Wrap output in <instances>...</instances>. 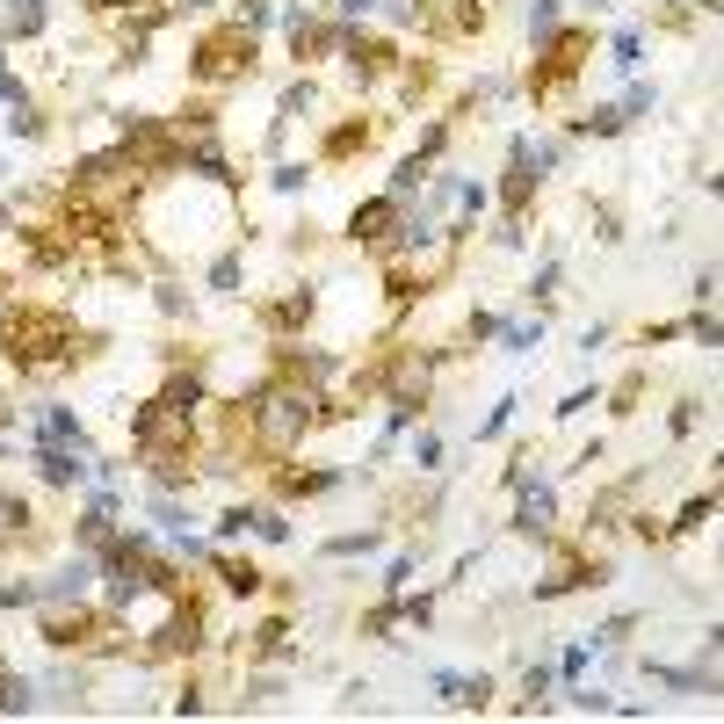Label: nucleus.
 <instances>
[{
	"label": "nucleus",
	"mask_w": 724,
	"mask_h": 724,
	"mask_svg": "<svg viewBox=\"0 0 724 724\" xmlns=\"http://www.w3.org/2000/svg\"><path fill=\"white\" fill-rule=\"evenodd\" d=\"M341 58H348V73H355L362 87H377L384 73H399V44H391V37H377V29H348Z\"/></svg>",
	"instance_id": "6"
},
{
	"label": "nucleus",
	"mask_w": 724,
	"mask_h": 724,
	"mask_svg": "<svg viewBox=\"0 0 724 724\" xmlns=\"http://www.w3.org/2000/svg\"><path fill=\"white\" fill-rule=\"evenodd\" d=\"M399 196H370V203H355V218H348V239L355 247H391L399 239Z\"/></svg>",
	"instance_id": "7"
},
{
	"label": "nucleus",
	"mask_w": 724,
	"mask_h": 724,
	"mask_svg": "<svg viewBox=\"0 0 724 724\" xmlns=\"http://www.w3.org/2000/svg\"><path fill=\"white\" fill-rule=\"evenodd\" d=\"M326 8H334V22H348V29H355L362 15H370V8H377V0H326Z\"/></svg>",
	"instance_id": "31"
},
{
	"label": "nucleus",
	"mask_w": 724,
	"mask_h": 724,
	"mask_svg": "<svg viewBox=\"0 0 724 724\" xmlns=\"http://www.w3.org/2000/svg\"><path fill=\"white\" fill-rule=\"evenodd\" d=\"M341 486V471H326V464H283L276 471V493L283 500H319V493H334Z\"/></svg>",
	"instance_id": "8"
},
{
	"label": "nucleus",
	"mask_w": 724,
	"mask_h": 724,
	"mask_svg": "<svg viewBox=\"0 0 724 724\" xmlns=\"http://www.w3.org/2000/svg\"><path fill=\"white\" fill-rule=\"evenodd\" d=\"M435 696H442L449 710H486V703H493V681H486V674H435Z\"/></svg>",
	"instance_id": "9"
},
{
	"label": "nucleus",
	"mask_w": 724,
	"mask_h": 724,
	"mask_svg": "<svg viewBox=\"0 0 724 724\" xmlns=\"http://www.w3.org/2000/svg\"><path fill=\"white\" fill-rule=\"evenodd\" d=\"M406 580H413V551H399V558H391V572H384V587H391V594H399Z\"/></svg>",
	"instance_id": "36"
},
{
	"label": "nucleus",
	"mask_w": 724,
	"mask_h": 724,
	"mask_svg": "<svg viewBox=\"0 0 724 724\" xmlns=\"http://www.w3.org/2000/svg\"><path fill=\"white\" fill-rule=\"evenodd\" d=\"M587 51H594V29H558L551 44H536V66H529V102H558L572 80H580L587 66Z\"/></svg>",
	"instance_id": "3"
},
{
	"label": "nucleus",
	"mask_w": 724,
	"mask_h": 724,
	"mask_svg": "<svg viewBox=\"0 0 724 724\" xmlns=\"http://www.w3.org/2000/svg\"><path fill=\"white\" fill-rule=\"evenodd\" d=\"M638 58H645V37H638V29H616V66L630 73V66H638Z\"/></svg>",
	"instance_id": "26"
},
{
	"label": "nucleus",
	"mask_w": 724,
	"mask_h": 724,
	"mask_svg": "<svg viewBox=\"0 0 724 724\" xmlns=\"http://www.w3.org/2000/svg\"><path fill=\"white\" fill-rule=\"evenodd\" d=\"M312 305H319L312 290H290V297H276V305L261 312V326H268V334H297V326L312 319Z\"/></svg>",
	"instance_id": "12"
},
{
	"label": "nucleus",
	"mask_w": 724,
	"mask_h": 724,
	"mask_svg": "<svg viewBox=\"0 0 724 724\" xmlns=\"http://www.w3.org/2000/svg\"><path fill=\"white\" fill-rule=\"evenodd\" d=\"M391 623H399V609H370V616H362V630H370V638H384Z\"/></svg>",
	"instance_id": "39"
},
{
	"label": "nucleus",
	"mask_w": 724,
	"mask_h": 724,
	"mask_svg": "<svg viewBox=\"0 0 724 724\" xmlns=\"http://www.w3.org/2000/svg\"><path fill=\"white\" fill-rule=\"evenodd\" d=\"M558 29H565V22H558V0H529V37H536V44H551Z\"/></svg>",
	"instance_id": "19"
},
{
	"label": "nucleus",
	"mask_w": 724,
	"mask_h": 724,
	"mask_svg": "<svg viewBox=\"0 0 724 724\" xmlns=\"http://www.w3.org/2000/svg\"><path fill=\"white\" fill-rule=\"evenodd\" d=\"M95 15H124V8H138V0H87Z\"/></svg>",
	"instance_id": "40"
},
{
	"label": "nucleus",
	"mask_w": 724,
	"mask_h": 724,
	"mask_svg": "<svg viewBox=\"0 0 724 724\" xmlns=\"http://www.w3.org/2000/svg\"><path fill=\"white\" fill-rule=\"evenodd\" d=\"M0 420H8V406H0Z\"/></svg>",
	"instance_id": "42"
},
{
	"label": "nucleus",
	"mask_w": 724,
	"mask_h": 724,
	"mask_svg": "<svg viewBox=\"0 0 724 724\" xmlns=\"http://www.w3.org/2000/svg\"><path fill=\"white\" fill-rule=\"evenodd\" d=\"M109 529H116V500H109V493H95V500L80 507V522H73V543H80V551H102Z\"/></svg>",
	"instance_id": "10"
},
{
	"label": "nucleus",
	"mask_w": 724,
	"mask_h": 724,
	"mask_svg": "<svg viewBox=\"0 0 724 724\" xmlns=\"http://www.w3.org/2000/svg\"><path fill=\"white\" fill-rule=\"evenodd\" d=\"M210 290H239V254H218V261H210Z\"/></svg>",
	"instance_id": "28"
},
{
	"label": "nucleus",
	"mask_w": 724,
	"mask_h": 724,
	"mask_svg": "<svg viewBox=\"0 0 724 724\" xmlns=\"http://www.w3.org/2000/svg\"><path fill=\"white\" fill-rule=\"evenodd\" d=\"M8 131H15V138H44L51 124H44V109H37V102H15V109H8Z\"/></svg>",
	"instance_id": "20"
},
{
	"label": "nucleus",
	"mask_w": 724,
	"mask_h": 724,
	"mask_svg": "<svg viewBox=\"0 0 724 724\" xmlns=\"http://www.w3.org/2000/svg\"><path fill=\"white\" fill-rule=\"evenodd\" d=\"M500 341H507V348H515V355H529V348H543V319H536V326H522V319H515V326H500Z\"/></svg>",
	"instance_id": "23"
},
{
	"label": "nucleus",
	"mask_w": 724,
	"mask_h": 724,
	"mask_svg": "<svg viewBox=\"0 0 724 724\" xmlns=\"http://www.w3.org/2000/svg\"><path fill=\"white\" fill-rule=\"evenodd\" d=\"M254 58H261V44H254V29L247 22H218V29H203V37L189 44V73L203 80V87H218V80H247L254 73Z\"/></svg>",
	"instance_id": "2"
},
{
	"label": "nucleus",
	"mask_w": 724,
	"mask_h": 724,
	"mask_svg": "<svg viewBox=\"0 0 724 724\" xmlns=\"http://www.w3.org/2000/svg\"><path fill=\"white\" fill-rule=\"evenodd\" d=\"M44 645L51 652H95V645H116V623H109V609H87V601H58V609L44 616Z\"/></svg>",
	"instance_id": "4"
},
{
	"label": "nucleus",
	"mask_w": 724,
	"mask_h": 724,
	"mask_svg": "<svg viewBox=\"0 0 724 724\" xmlns=\"http://www.w3.org/2000/svg\"><path fill=\"white\" fill-rule=\"evenodd\" d=\"M413 464H420V471H435V464H442V435H435V428H420V435H413Z\"/></svg>",
	"instance_id": "25"
},
{
	"label": "nucleus",
	"mask_w": 724,
	"mask_h": 724,
	"mask_svg": "<svg viewBox=\"0 0 724 724\" xmlns=\"http://www.w3.org/2000/svg\"><path fill=\"white\" fill-rule=\"evenodd\" d=\"M44 0H15V8H8V37H37V29H44Z\"/></svg>",
	"instance_id": "18"
},
{
	"label": "nucleus",
	"mask_w": 724,
	"mask_h": 724,
	"mask_svg": "<svg viewBox=\"0 0 724 724\" xmlns=\"http://www.w3.org/2000/svg\"><path fill=\"white\" fill-rule=\"evenodd\" d=\"M630 124V116L616 109V102H601V109H587V116H572V138H616Z\"/></svg>",
	"instance_id": "14"
},
{
	"label": "nucleus",
	"mask_w": 724,
	"mask_h": 724,
	"mask_svg": "<svg viewBox=\"0 0 724 724\" xmlns=\"http://www.w3.org/2000/svg\"><path fill=\"white\" fill-rule=\"evenodd\" d=\"M652 102H659V95H652V87H630V95H623V102H616V109H623V116H645V109H652Z\"/></svg>",
	"instance_id": "38"
},
{
	"label": "nucleus",
	"mask_w": 724,
	"mask_h": 724,
	"mask_svg": "<svg viewBox=\"0 0 724 724\" xmlns=\"http://www.w3.org/2000/svg\"><path fill=\"white\" fill-rule=\"evenodd\" d=\"M73 319L58 312V305H15V312H0V355L15 362V377H51V370H66L73 362Z\"/></svg>",
	"instance_id": "1"
},
{
	"label": "nucleus",
	"mask_w": 724,
	"mask_h": 724,
	"mask_svg": "<svg viewBox=\"0 0 724 724\" xmlns=\"http://www.w3.org/2000/svg\"><path fill=\"white\" fill-rule=\"evenodd\" d=\"M218 580H225V594H239V601H247V594H261V580H268V572H261V565H247V558H218Z\"/></svg>",
	"instance_id": "15"
},
{
	"label": "nucleus",
	"mask_w": 724,
	"mask_h": 724,
	"mask_svg": "<svg viewBox=\"0 0 724 724\" xmlns=\"http://www.w3.org/2000/svg\"><path fill=\"white\" fill-rule=\"evenodd\" d=\"M630 623H638V616H609V623L594 630V645H623V638H630Z\"/></svg>",
	"instance_id": "32"
},
{
	"label": "nucleus",
	"mask_w": 724,
	"mask_h": 724,
	"mask_svg": "<svg viewBox=\"0 0 724 724\" xmlns=\"http://www.w3.org/2000/svg\"><path fill=\"white\" fill-rule=\"evenodd\" d=\"M399 616H406V623H428V616H435V601H428V594H406V601H399Z\"/></svg>",
	"instance_id": "37"
},
{
	"label": "nucleus",
	"mask_w": 724,
	"mask_h": 724,
	"mask_svg": "<svg viewBox=\"0 0 724 724\" xmlns=\"http://www.w3.org/2000/svg\"><path fill=\"white\" fill-rule=\"evenodd\" d=\"M551 515H558V493H551V486H522L515 529H522V536H543V529H551Z\"/></svg>",
	"instance_id": "13"
},
{
	"label": "nucleus",
	"mask_w": 724,
	"mask_h": 724,
	"mask_svg": "<svg viewBox=\"0 0 724 724\" xmlns=\"http://www.w3.org/2000/svg\"><path fill=\"white\" fill-rule=\"evenodd\" d=\"M290 652V623H261L254 630V659H283Z\"/></svg>",
	"instance_id": "22"
},
{
	"label": "nucleus",
	"mask_w": 724,
	"mask_h": 724,
	"mask_svg": "<svg viewBox=\"0 0 724 724\" xmlns=\"http://www.w3.org/2000/svg\"><path fill=\"white\" fill-rule=\"evenodd\" d=\"M399 80H406V95H435V58H399Z\"/></svg>",
	"instance_id": "17"
},
{
	"label": "nucleus",
	"mask_w": 724,
	"mask_h": 724,
	"mask_svg": "<svg viewBox=\"0 0 724 724\" xmlns=\"http://www.w3.org/2000/svg\"><path fill=\"white\" fill-rule=\"evenodd\" d=\"M0 232H8V203H0Z\"/></svg>",
	"instance_id": "41"
},
{
	"label": "nucleus",
	"mask_w": 724,
	"mask_h": 724,
	"mask_svg": "<svg viewBox=\"0 0 724 724\" xmlns=\"http://www.w3.org/2000/svg\"><path fill=\"white\" fill-rule=\"evenodd\" d=\"M551 681H558V674H551V667H529V674H522V688H529V710H536V703H543V688H551Z\"/></svg>",
	"instance_id": "35"
},
{
	"label": "nucleus",
	"mask_w": 724,
	"mask_h": 724,
	"mask_svg": "<svg viewBox=\"0 0 724 724\" xmlns=\"http://www.w3.org/2000/svg\"><path fill=\"white\" fill-rule=\"evenodd\" d=\"M254 515H261V507H247V500H232V507H225V515H218V543H232V536H247V529H254Z\"/></svg>",
	"instance_id": "21"
},
{
	"label": "nucleus",
	"mask_w": 724,
	"mask_h": 724,
	"mask_svg": "<svg viewBox=\"0 0 724 724\" xmlns=\"http://www.w3.org/2000/svg\"><path fill=\"white\" fill-rule=\"evenodd\" d=\"M153 659H181V652H203V601L196 594H174L167 601V623L153 630Z\"/></svg>",
	"instance_id": "5"
},
{
	"label": "nucleus",
	"mask_w": 724,
	"mask_h": 724,
	"mask_svg": "<svg viewBox=\"0 0 724 724\" xmlns=\"http://www.w3.org/2000/svg\"><path fill=\"white\" fill-rule=\"evenodd\" d=\"M377 529H355V536H334V543H326V551H334V558H355V551H377Z\"/></svg>",
	"instance_id": "24"
},
{
	"label": "nucleus",
	"mask_w": 724,
	"mask_h": 724,
	"mask_svg": "<svg viewBox=\"0 0 724 724\" xmlns=\"http://www.w3.org/2000/svg\"><path fill=\"white\" fill-rule=\"evenodd\" d=\"M638 399H645V377H623V384H616V406H609V413H638Z\"/></svg>",
	"instance_id": "29"
},
{
	"label": "nucleus",
	"mask_w": 724,
	"mask_h": 724,
	"mask_svg": "<svg viewBox=\"0 0 724 724\" xmlns=\"http://www.w3.org/2000/svg\"><path fill=\"white\" fill-rule=\"evenodd\" d=\"M710 515H717V493H688V500H681V515L667 522V536H688V529H703Z\"/></svg>",
	"instance_id": "16"
},
{
	"label": "nucleus",
	"mask_w": 724,
	"mask_h": 724,
	"mask_svg": "<svg viewBox=\"0 0 724 724\" xmlns=\"http://www.w3.org/2000/svg\"><path fill=\"white\" fill-rule=\"evenodd\" d=\"M558 290V261H536V276H529V297H551Z\"/></svg>",
	"instance_id": "33"
},
{
	"label": "nucleus",
	"mask_w": 724,
	"mask_h": 724,
	"mask_svg": "<svg viewBox=\"0 0 724 724\" xmlns=\"http://www.w3.org/2000/svg\"><path fill=\"white\" fill-rule=\"evenodd\" d=\"M370 138H377V124H362V116H348V124H334V131H326L319 160H355V153H370Z\"/></svg>",
	"instance_id": "11"
},
{
	"label": "nucleus",
	"mask_w": 724,
	"mask_h": 724,
	"mask_svg": "<svg viewBox=\"0 0 724 724\" xmlns=\"http://www.w3.org/2000/svg\"><path fill=\"white\" fill-rule=\"evenodd\" d=\"M507 420H515V399H500L486 420H478V442H493V435H507Z\"/></svg>",
	"instance_id": "27"
},
{
	"label": "nucleus",
	"mask_w": 724,
	"mask_h": 724,
	"mask_svg": "<svg viewBox=\"0 0 724 724\" xmlns=\"http://www.w3.org/2000/svg\"><path fill=\"white\" fill-rule=\"evenodd\" d=\"M305 181H312V174L297 167V160H283V167H276V189H283V196H297V189H305Z\"/></svg>",
	"instance_id": "34"
},
{
	"label": "nucleus",
	"mask_w": 724,
	"mask_h": 724,
	"mask_svg": "<svg viewBox=\"0 0 724 724\" xmlns=\"http://www.w3.org/2000/svg\"><path fill=\"white\" fill-rule=\"evenodd\" d=\"M688 334H696L703 348H724V319H710V312H703V319H688Z\"/></svg>",
	"instance_id": "30"
},
{
	"label": "nucleus",
	"mask_w": 724,
	"mask_h": 724,
	"mask_svg": "<svg viewBox=\"0 0 724 724\" xmlns=\"http://www.w3.org/2000/svg\"><path fill=\"white\" fill-rule=\"evenodd\" d=\"M0 66H8V58H0Z\"/></svg>",
	"instance_id": "43"
}]
</instances>
